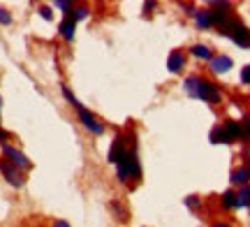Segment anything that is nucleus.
<instances>
[{
    "instance_id": "28",
    "label": "nucleus",
    "mask_w": 250,
    "mask_h": 227,
    "mask_svg": "<svg viewBox=\"0 0 250 227\" xmlns=\"http://www.w3.org/2000/svg\"><path fill=\"white\" fill-rule=\"evenodd\" d=\"M213 227H232V225H227V223H213Z\"/></svg>"
},
{
    "instance_id": "17",
    "label": "nucleus",
    "mask_w": 250,
    "mask_h": 227,
    "mask_svg": "<svg viewBox=\"0 0 250 227\" xmlns=\"http://www.w3.org/2000/svg\"><path fill=\"white\" fill-rule=\"evenodd\" d=\"M88 17V7L86 5H77V7H72V12H70V19L77 23V21H81V19H86Z\"/></svg>"
},
{
    "instance_id": "14",
    "label": "nucleus",
    "mask_w": 250,
    "mask_h": 227,
    "mask_svg": "<svg viewBox=\"0 0 250 227\" xmlns=\"http://www.w3.org/2000/svg\"><path fill=\"white\" fill-rule=\"evenodd\" d=\"M211 142H213V144H232L223 125H218V127H213V130H211Z\"/></svg>"
},
{
    "instance_id": "6",
    "label": "nucleus",
    "mask_w": 250,
    "mask_h": 227,
    "mask_svg": "<svg viewBox=\"0 0 250 227\" xmlns=\"http://www.w3.org/2000/svg\"><path fill=\"white\" fill-rule=\"evenodd\" d=\"M232 65L234 63L229 56H213V58L208 61V67H211V72H215V74H225Z\"/></svg>"
},
{
    "instance_id": "2",
    "label": "nucleus",
    "mask_w": 250,
    "mask_h": 227,
    "mask_svg": "<svg viewBox=\"0 0 250 227\" xmlns=\"http://www.w3.org/2000/svg\"><path fill=\"white\" fill-rule=\"evenodd\" d=\"M0 174L5 176V181L12 186V188H23V183H26V179H23V172L21 169H17L14 165L9 163V160H0Z\"/></svg>"
},
{
    "instance_id": "1",
    "label": "nucleus",
    "mask_w": 250,
    "mask_h": 227,
    "mask_svg": "<svg viewBox=\"0 0 250 227\" xmlns=\"http://www.w3.org/2000/svg\"><path fill=\"white\" fill-rule=\"evenodd\" d=\"M61 91H62V95L67 98V102H70L72 107L77 109V114H79V121H81V125L86 127L88 132H93V135H102V132H104V125H102L98 118L93 116V114H90V111L86 109V107H83V104H81V102L77 100L74 95H72V91L67 88V86H65V83H61Z\"/></svg>"
},
{
    "instance_id": "21",
    "label": "nucleus",
    "mask_w": 250,
    "mask_h": 227,
    "mask_svg": "<svg viewBox=\"0 0 250 227\" xmlns=\"http://www.w3.org/2000/svg\"><path fill=\"white\" fill-rule=\"evenodd\" d=\"M241 137L250 139V116L243 118V123H241Z\"/></svg>"
},
{
    "instance_id": "23",
    "label": "nucleus",
    "mask_w": 250,
    "mask_h": 227,
    "mask_svg": "<svg viewBox=\"0 0 250 227\" xmlns=\"http://www.w3.org/2000/svg\"><path fill=\"white\" fill-rule=\"evenodd\" d=\"M40 14H42L46 21H51V19H54V12H51V7H46V5H42V7H40Z\"/></svg>"
},
{
    "instance_id": "26",
    "label": "nucleus",
    "mask_w": 250,
    "mask_h": 227,
    "mask_svg": "<svg viewBox=\"0 0 250 227\" xmlns=\"http://www.w3.org/2000/svg\"><path fill=\"white\" fill-rule=\"evenodd\" d=\"M54 227H70V223H67V220H56Z\"/></svg>"
},
{
    "instance_id": "30",
    "label": "nucleus",
    "mask_w": 250,
    "mask_h": 227,
    "mask_svg": "<svg viewBox=\"0 0 250 227\" xmlns=\"http://www.w3.org/2000/svg\"><path fill=\"white\" fill-rule=\"evenodd\" d=\"M248 206H250V200H248Z\"/></svg>"
},
{
    "instance_id": "12",
    "label": "nucleus",
    "mask_w": 250,
    "mask_h": 227,
    "mask_svg": "<svg viewBox=\"0 0 250 227\" xmlns=\"http://www.w3.org/2000/svg\"><path fill=\"white\" fill-rule=\"evenodd\" d=\"M250 179V172H248V167H241V169H234L232 176H229V181L236 183V186H246Z\"/></svg>"
},
{
    "instance_id": "8",
    "label": "nucleus",
    "mask_w": 250,
    "mask_h": 227,
    "mask_svg": "<svg viewBox=\"0 0 250 227\" xmlns=\"http://www.w3.org/2000/svg\"><path fill=\"white\" fill-rule=\"evenodd\" d=\"M183 65H186V56L181 54V51H171L169 58H167V70L171 74H176L179 70H183Z\"/></svg>"
},
{
    "instance_id": "3",
    "label": "nucleus",
    "mask_w": 250,
    "mask_h": 227,
    "mask_svg": "<svg viewBox=\"0 0 250 227\" xmlns=\"http://www.w3.org/2000/svg\"><path fill=\"white\" fill-rule=\"evenodd\" d=\"M2 153H5V158H7V160L14 165L17 169H21V172H26V169H30V167H33V165H30V160H28V155L21 153V151H19V148H14V146L2 144Z\"/></svg>"
},
{
    "instance_id": "20",
    "label": "nucleus",
    "mask_w": 250,
    "mask_h": 227,
    "mask_svg": "<svg viewBox=\"0 0 250 227\" xmlns=\"http://www.w3.org/2000/svg\"><path fill=\"white\" fill-rule=\"evenodd\" d=\"M0 23H2V26H9V23H12V14H9L5 7H0Z\"/></svg>"
},
{
    "instance_id": "10",
    "label": "nucleus",
    "mask_w": 250,
    "mask_h": 227,
    "mask_svg": "<svg viewBox=\"0 0 250 227\" xmlns=\"http://www.w3.org/2000/svg\"><path fill=\"white\" fill-rule=\"evenodd\" d=\"M127 172H130V176H139L142 174V169H139V158H137V148H130L127 151Z\"/></svg>"
},
{
    "instance_id": "9",
    "label": "nucleus",
    "mask_w": 250,
    "mask_h": 227,
    "mask_svg": "<svg viewBox=\"0 0 250 227\" xmlns=\"http://www.w3.org/2000/svg\"><path fill=\"white\" fill-rule=\"evenodd\" d=\"M199 83H202V79H199L197 74H190L186 82H183V88H186L188 95H192V98H199Z\"/></svg>"
},
{
    "instance_id": "4",
    "label": "nucleus",
    "mask_w": 250,
    "mask_h": 227,
    "mask_svg": "<svg viewBox=\"0 0 250 227\" xmlns=\"http://www.w3.org/2000/svg\"><path fill=\"white\" fill-rule=\"evenodd\" d=\"M199 100L220 102V91L215 88V83H211V82H206V79H202V83H199Z\"/></svg>"
},
{
    "instance_id": "25",
    "label": "nucleus",
    "mask_w": 250,
    "mask_h": 227,
    "mask_svg": "<svg viewBox=\"0 0 250 227\" xmlns=\"http://www.w3.org/2000/svg\"><path fill=\"white\" fill-rule=\"evenodd\" d=\"M186 204L190 206V209H195V206H199V200H195V197H188Z\"/></svg>"
},
{
    "instance_id": "5",
    "label": "nucleus",
    "mask_w": 250,
    "mask_h": 227,
    "mask_svg": "<svg viewBox=\"0 0 250 227\" xmlns=\"http://www.w3.org/2000/svg\"><path fill=\"white\" fill-rule=\"evenodd\" d=\"M229 37H232V40L241 46V49H250V30L243 26V23H239V26L234 28L232 33H229Z\"/></svg>"
},
{
    "instance_id": "18",
    "label": "nucleus",
    "mask_w": 250,
    "mask_h": 227,
    "mask_svg": "<svg viewBox=\"0 0 250 227\" xmlns=\"http://www.w3.org/2000/svg\"><path fill=\"white\" fill-rule=\"evenodd\" d=\"M248 200H250V188L248 186H241V190L236 192V209L239 206H248Z\"/></svg>"
},
{
    "instance_id": "11",
    "label": "nucleus",
    "mask_w": 250,
    "mask_h": 227,
    "mask_svg": "<svg viewBox=\"0 0 250 227\" xmlns=\"http://www.w3.org/2000/svg\"><path fill=\"white\" fill-rule=\"evenodd\" d=\"M225 132L229 137V142L234 139H241V123H236V121H225Z\"/></svg>"
},
{
    "instance_id": "7",
    "label": "nucleus",
    "mask_w": 250,
    "mask_h": 227,
    "mask_svg": "<svg viewBox=\"0 0 250 227\" xmlns=\"http://www.w3.org/2000/svg\"><path fill=\"white\" fill-rule=\"evenodd\" d=\"M125 153H127V151H125V139H123L121 135H116V139H114V144H111V148H109V163H114V165H116Z\"/></svg>"
},
{
    "instance_id": "22",
    "label": "nucleus",
    "mask_w": 250,
    "mask_h": 227,
    "mask_svg": "<svg viewBox=\"0 0 250 227\" xmlns=\"http://www.w3.org/2000/svg\"><path fill=\"white\" fill-rule=\"evenodd\" d=\"M56 7H58V9H65V14H70L74 5H72V2H67V0H58V2H56Z\"/></svg>"
},
{
    "instance_id": "24",
    "label": "nucleus",
    "mask_w": 250,
    "mask_h": 227,
    "mask_svg": "<svg viewBox=\"0 0 250 227\" xmlns=\"http://www.w3.org/2000/svg\"><path fill=\"white\" fill-rule=\"evenodd\" d=\"M241 83H250V65H246L241 70Z\"/></svg>"
},
{
    "instance_id": "19",
    "label": "nucleus",
    "mask_w": 250,
    "mask_h": 227,
    "mask_svg": "<svg viewBox=\"0 0 250 227\" xmlns=\"http://www.w3.org/2000/svg\"><path fill=\"white\" fill-rule=\"evenodd\" d=\"M223 206L225 209H236V192L232 190L223 192Z\"/></svg>"
},
{
    "instance_id": "15",
    "label": "nucleus",
    "mask_w": 250,
    "mask_h": 227,
    "mask_svg": "<svg viewBox=\"0 0 250 227\" xmlns=\"http://www.w3.org/2000/svg\"><path fill=\"white\" fill-rule=\"evenodd\" d=\"M74 26H77V23H74L70 17H65V21L61 23V35L65 37L67 42H70V40H74Z\"/></svg>"
},
{
    "instance_id": "27",
    "label": "nucleus",
    "mask_w": 250,
    "mask_h": 227,
    "mask_svg": "<svg viewBox=\"0 0 250 227\" xmlns=\"http://www.w3.org/2000/svg\"><path fill=\"white\" fill-rule=\"evenodd\" d=\"M7 132H5V130H2V127H0V144H2V142H5V139H7Z\"/></svg>"
},
{
    "instance_id": "16",
    "label": "nucleus",
    "mask_w": 250,
    "mask_h": 227,
    "mask_svg": "<svg viewBox=\"0 0 250 227\" xmlns=\"http://www.w3.org/2000/svg\"><path fill=\"white\" fill-rule=\"evenodd\" d=\"M190 54L197 56V58H204V61H211V58H213V51L204 44H195L192 49H190Z\"/></svg>"
},
{
    "instance_id": "13",
    "label": "nucleus",
    "mask_w": 250,
    "mask_h": 227,
    "mask_svg": "<svg viewBox=\"0 0 250 227\" xmlns=\"http://www.w3.org/2000/svg\"><path fill=\"white\" fill-rule=\"evenodd\" d=\"M195 23H197V28H211V12L208 9H197Z\"/></svg>"
},
{
    "instance_id": "29",
    "label": "nucleus",
    "mask_w": 250,
    "mask_h": 227,
    "mask_svg": "<svg viewBox=\"0 0 250 227\" xmlns=\"http://www.w3.org/2000/svg\"><path fill=\"white\" fill-rule=\"evenodd\" d=\"M248 172H250V163H248Z\"/></svg>"
}]
</instances>
